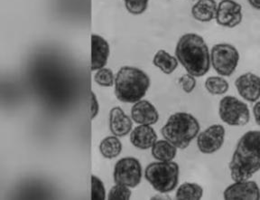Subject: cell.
<instances>
[{"label":"cell","mask_w":260,"mask_h":200,"mask_svg":"<svg viewBox=\"0 0 260 200\" xmlns=\"http://www.w3.org/2000/svg\"><path fill=\"white\" fill-rule=\"evenodd\" d=\"M233 181L251 179L260 170V131H249L237 143L229 165Z\"/></svg>","instance_id":"obj_1"},{"label":"cell","mask_w":260,"mask_h":200,"mask_svg":"<svg viewBox=\"0 0 260 200\" xmlns=\"http://www.w3.org/2000/svg\"><path fill=\"white\" fill-rule=\"evenodd\" d=\"M175 56L188 74L202 77L211 68V53L203 37L194 33H188L180 37Z\"/></svg>","instance_id":"obj_2"},{"label":"cell","mask_w":260,"mask_h":200,"mask_svg":"<svg viewBox=\"0 0 260 200\" xmlns=\"http://www.w3.org/2000/svg\"><path fill=\"white\" fill-rule=\"evenodd\" d=\"M150 87V78L139 68L123 66L115 78L116 97L125 103H136L146 95Z\"/></svg>","instance_id":"obj_3"},{"label":"cell","mask_w":260,"mask_h":200,"mask_svg":"<svg viewBox=\"0 0 260 200\" xmlns=\"http://www.w3.org/2000/svg\"><path fill=\"white\" fill-rule=\"evenodd\" d=\"M200 123L193 115L176 112L171 115L161 129L165 139L180 150L189 147L190 143L199 134Z\"/></svg>","instance_id":"obj_4"},{"label":"cell","mask_w":260,"mask_h":200,"mask_svg":"<svg viewBox=\"0 0 260 200\" xmlns=\"http://www.w3.org/2000/svg\"><path fill=\"white\" fill-rule=\"evenodd\" d=\"M179 173L178 164L174 161H157L146 167L145 177L156 191L166 194L177 187Z\"/></svg>","instance_id":"obj_5"},{"label":"cell","mask_w":260,"mask_h":200,"mask_svg":"<svg viewBox=\"0 0 260 200\" xmlns=\"http://www.w3.org/2000/svg\"><path fill=\"white\" fill-rule=\"evenodd\" d=\"M240 62V53L234 45L221 43L213 45L211 50V63L220 76L229 77L235 73Z\"/></svg>","instance_id":"obj_6"},{"label":"cell","mask_w":260,"mask_h":200,"mask_svg":"<svg viewBox=\"0 0 260 200\" xmlns=\"http://www.w3.org/2000/svg\"><path fill=\"white\" fill-rule=\"evenodd\" d=\"M220 120L230 126H245L250 120L248 105L234 96H225L219 104Z\"/></svg>","instance_id":"obj_7"},{"label":"cell","mask_w":260,"mask_h":200,"mask_svg":"<svg viewBox=\"0 0 260 200\" xmlns=\"http://www.w3.org/2000/svg\"><path fill=\"white\" fill-rule=\"evenodd\" d=\"M113 178L116 184H121L128 188H136L141 182L142 166L136 158H123L115 165Z\"/></svg>","instance_id":"obj_8"},{"label":"cell","mask_w":260,"mask_h":200,"mask_svg":"<svg viewBox=\"0 0 260 200\" xmlns=\"http://www.w3.org/2000/svg\"><path fill=\"white\" fill-rule=\"evenodd\" d=\"M226 131L220 124H214L201 132L197 137V147L203 154H212L223 145Z\"/></svg>","instance_id":"obj_9"},{"label":"cell","mask_w":260,"mask_h":200,"mask_svg":"<svg viewBox=\"0 0 260 200\" xmlns=\"http://www.w3.org/2000/svg\"><path fill=\"white\" fill-rule=\"evenodd\" d=\"M217 24L228 28H234L243 19L242 7L235 0H220L216 14Z\"/></svg>","instance_id":"obj_10"},{"label":"cell","mask_w":260,"mask_h":200,"mask_svg":"<svg viewBox=\"0 0 260 200\" xmlns=\"http://www.w3.org/2000/svg\"><path fill=\"white\" fill-rule=\"evenodd\" d=\"M226 200H259L260 188L255 181H235L223 192Z\"/></svg>","instance_id":"obj_11"},{"label":"cell","mask_w":260,"mask_h":200,"mask_svg":"<svg viewBox=\"0 0 260 200\" xmlns=\"http://www.w3.org/2000/svg\"><path fill=\"white\" fill-rule=\"evenodd\" d=\"M236 89L240 96L249 102L260 99V77L253 73H246L236 79Z\"/></svg>","instance_id":"obj_12"},{"label":"cell","mask_w":260,"mask_h":200,"mask_svg":"<svg viewBox=\"0 0 260 200\" xmlns=\"http://www.w3.org/2000/svg\"><path fill=\"white\" fill-rule=\"evenodd\" d=\"M131 117L135 123L143 125H154L158 122L159 113L156 108L146 100L136 102L131 109Z\"/></svg>","instance_id":"obj_13"},{"label":"cell","mask_w":260,"mask_h":200,"mask_svg":"<svg viewBox=\"0 0 260 200\" xmlns=\"http://www.w3.org/2000/svg\"><path fill=\"white\" fill-rule=\"evenodd\" d=\"M110 45L103 37L91 36V71L102 69L107 65L110 56Z\"/></svg>","instance_id":"obj_14"},{"label":"cell","mask_w":260,"mask_h":200,"mask_svg":"<svg viewBox=\"0 0 260 200\" xmlns=\"http://www.w3.org/2000/svg\"><path fill=\"white\" fill-rule=\"evenodd\" d=\"M131 119L119 106L114 107L110 111V130L117 137H124L132 130Z\"/></svg>","instance_id":"obj_15"},{"label":"cell","mask_w":260,"mask_h":200,"mask_svg":"<svg viewBox=\"0 0 260 200\" xmlns=\"http://www.w3.org/2000/svg\"><path fill=\"white\" fill-rule=\"evenodd\" d=\"M157 141V134L151 125L136 127L130 134V142L139 150H148Z\"/></svg>","instance_id":"obj_16"},{"label":"cell","mask_w":260,"mask_h":200,"mask_svg":"<svg viewBox=\"0 0 260 200\" xmlns=\"http://www.w3.org/2000/svg\"><path fill=\"white\" fill-rule=\"evenodd\" d=\"M217 9L215 0H198L191 8V15L195 20L206 23L215 19Z\"/></svg>","instance_id":"obj_17"},{"label":"cell","mask_w":260,"mask_h":200,"mask_svg":"<svg viewBox=\"0 0 260 200\" xmlns=\"http://www.w3.org/2000/svg\"><path fill=\"white\" fill-rule=\"evenodd\" d=\"M151 153L158 161H172L176 157L177 148L167 139H161L153 145Z\"/></svg>","instance_id":"obj_18"},{"label":"cell","mask_w":260,"mask_h":200,"mask_svg":"<svg viewBox=\"0 0 260 200\" xmlns=\"http://www.w3.org/2000/svg\"><path fill=\"white\" fill-rule=\"evenodd\" d=\"M178 62L176 56L171 55L166 50H159L153 58L154 66L166 74H173L178 67Z\"/></svg>","instance_id":"obj_19"},{"label":"cell","mask_w":260,"mask_h":200,"mask_svg":"<svg viewBox=\"0 0 260 200\" xmlns=\"http://www.w3.org/2000/svg\"><path fill=\"white\" fill-rule=\"evenodd\" d=\"M100 151L106 159L117 158L122 151V143L117 136L106 137L100 144Z\"/></svg>","instance_id":"obj_20"},{"label":"cell","mask_w":260,"mask_h":200,"mask_svg":"<svg viewBox=\"0 0 260 200\" xmlns=\"http://www.w3.org/2000/svg\"><path fill=\"white\" fill-rule=\"evenodd\" d=\"M203 196V188L196 183H183L177 188L175 194L178 200H200Z\"/></svg>","instance_id":"obj_21"},{"label":"cell","mask_w":260,"mask_h":200,"mask_svg":"<svg viewBox=\"0 0 260 200\" xmlns=\"http://www.w3.org/2000/svg\"><path fill=\"white\" fill-rule=\"evenodd\" d=\"M205 88L212 95H222L229 91L230 84L222 76H211L205 81Z\"/></svg>","instance_id":"obj_22"},{"label":"cell","mask_w":260,"mask_h":200,"mask_svg":"<svg viewBox=\"0 0 260 200\" xmlns=\"http://www.w3.org/2000/svg\"><path fill=\"white\" fill-rule=\"evenodd\" d=\"M94 80L99 85L103 87H111L115 84V76L112 70L105 67L98 70L97 73L94 75Z\"/></svg>","instance_id":"obj_23"},{"label":"cell","mask_w":260,"mask_h":200,"mask_svg":"<svg viewBox=\"0 0 260 200\" xmlns=\"http://www.w3.org/2000/svg\"><path fill=\"white\" fill-rule=\"evenodd\" d=\"M130 197H131V190L128 187L121 184H116L109 192L108 199L128 200L130 199Z\"/></svg>","instance_id":"obj_24"},{"label":"cell","mask_w":260,"mask_h":200,"mask_svg":"<svg viewBox=\"0 0 260 200\" xmlns=\"http://www.w3.org/2000/svg\"><path fill=\"white\" fill-rule=\"evenodd\" d=\"M126 10L134 15L138 16L146 11L149 0H124Z\"/></svg>","instance_id":"obj_25"},{"label":"cell","mask_w":260,"mask_h":200,"mask_svg":"<svg viewBox=\"0 0 260 200\" xmlns=\"http://www.w3.org/2000/svg\"><path fill=\"white\" fill-rule=\"evenodd\" d=\"M106 190L104 184L98 177L91 176V199L104 200Z\"/></svg>","instance_id":"obj_26"},{"label":"cell","mask_w":260,"mask_h":200,"mask_svg":"<svg viewBox=\"0 0 260 200\" xmlns=\"http://www.w3.org/2000/svg\"><path fill=\"white\" fill-rule=\"evenodd\" d=\"M179 83L182 86V89L184 93L191 94L196 87V79L195 76L191 74H183V76L179 79Z\"/></svg>","instance_id":"obj_27"},{"label":"cell","mask_w":260,"mask_h":200,"mask_svg":"<svg viewBox=\"0 0 260 200\" xmlns=\"http://www.w3.org/2000/svg\"><path fill=\"white\" fill-rule=\"evenodd\" d=\"M89 107H90V116H91V120L96 118L99 110H100V104L98 102L97 96L96 94H94L93 92H90V103H89Z\"/></svg>","instance_id":"obj_28"},{"label":"cell","mask_w":260,"mask_h":200,"mask_svg":"<svg viewBox=\"0 0 260 200\" xmlns=\"http://www.w3.org/2000/svg\"><path fill=\"white\" fill-rule=\"evenodd\" d=\"M253 113L255 117V122L260 126V101H257L253 107Z\"/></svg>","instance_id":"obj_29"},{"label":"cell","mask_w":260,"mask_h":200,"mask_svg":"<svg viewBox=\"0 0 260 200\" xmlns=\"http://www.w3.org/2000/svg\"><path fill=\"white\" fill-rule=\"evenodd\" d=\"M248 2L253 9L260 10V0H248Z\"/></svg>","instance_id":"obj_30"}]
</instances>
